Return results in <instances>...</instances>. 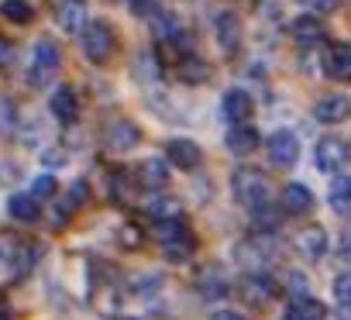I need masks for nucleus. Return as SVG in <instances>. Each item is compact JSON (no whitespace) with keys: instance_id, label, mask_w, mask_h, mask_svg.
<instances>
[{"instance_id":"27","label":"nucleus","mask_w":351,"mask_h":320,"mask_svg":"<svg viewBox=\"0 0 351 320\" xmlns=\"http://www.w3.org/2000/svg\"><path fill=\"white\" fill-rule=\"evenodd\" d=\"M152 32L158 35V38H180V21H176L172 14H155L152 18Z\"/></svg>"},{"instance_id":"5","label":"nucleus","mask_w":351,"mask_h":320,"mask_svg":"<svg viewBox=\"0 0 351 320\" xmlns=\"http://www.w3.org/2000/svg\"><path fill=\"white\" fill-rule=\"evenodd\" d=\"M83 38V52L90 62H107L114 52V32L107 21H86V28L80 32Z\"/></svg>"},{"instance_id":"23","label":"nucleus","mask_w":351,"mask_h":320,"mask_svg":"<svg viewBox=\"0 0 351 320\" xmlns=\"http://www.w3.org/2000/svg\"><path fill=\"white\" fill-rule=\"evenodd\" d=\"M138 180H141L148 190H162V186H165V180H169V169L158 162V158H148V162H141V166H138Z\"/></svg>"},{"instance_id":"19","label":"nucleus","mask_w":351,"mask_h":320,"mask_svg":"<svg viewBox=\"0 0 351 320\" xmlns=\"http://www.w3.org/2000/svg\"><path fill=\"white\" fill-rule=\"evenodd\" d=\"M252 114V97L245 93V90H228L224 93V117L231 121V124H238V121H245Z\"/></svg>"},{"instance_id":"9","label":"nucleus","mask_w":351,"mask_h":320,"mask_svg":"<svg viewBox=\"0 0 351 320\" xmlns=\"http://www.w3.org/2000/svg\"><path fill=\"white\" fill-rule=\"evenodd\" d=\"M269 155H272L276 166H296V158H300V138L293 131H276L269 138Z\"/></svg>"},{"instance_id":"1","label":"nucleus","mask_w":351,"mask_h":320,"mask_svg":"<svg viewBox=\"0 0 351 320\" xmlns=\"http://www.w3.org/2000/svg\"><path fill=\"white\" fill-rule=\"evenodd\" d=\"M152 234H155V241L162 245V251H165L172 262L190 258V255H193V248H197L193 231H190L180 217H162V221H155Z\"/></svg>"},{"instance_id":"32","label":"nucleus","mask_w":351,"mask_h":320,"mask_svg":"<svg viewBox=\"0 0 351 320\" xmlns=\"http://www.w3.org/2000/svg\"><path fill=\"white\" fill-rule=\"evenodd\" d=\"M83 200H86V186H83V183H76V186H73V193H66V200H62V214H73Z\"/></svg>"},{"instance_id":"25","label":"nucleus","mask_w":351,"mask_h":320,"mask_svg":"<svg viewBox=\"0 0 351 320\" xmlns=\"http://www.w3.org/2000/svg\"><path fill=\"white\" fill-rule=\"evenodd\" d=\"M0 14L11 18L14 25H28L32 21V4L28 0H4V4H0Z\"/></svg>"},{"instance_id":"29","label":"nucleus","mask_w":351,"mask_h":320,"mask_svg":"<svg viewBox=\"0 0 351 320\" xmlns=\"http://www.w3.org/2000/svg\"><path fill=\"white\" fill-rule=\"evenodd\" d=\"M14 124H18V103L11 97H0V134L14 131Z\"/></svg>"},{"instance_id":"11","label":"nucleus","mask_w":351,"mask_h":320,"mask_svg":"<svg viewBox=\"0 0 351 320\" xmlns=\"http://www.w3.org/2000/svg\"><path fill=\"white\" fill-rule=\"evenodd\" d=\"M296 248L306 262H320L327 255V231L324 227H303L296 234Z\"/></svg>"},{"instance_id":"26","label":"nucleus","mask_w":351,"mask_h":320,"mask_svg":"<svg viewBox=\"0 0 351 320\" xmlns=\"http://www.w3.org/2000/svg\"><path fill=\"white\" fill-rule=\"evenodd\" d=\"M145 210H148L155 221H162V217H180V204L169 200V197H155V200H148Z\"/></svg>"},{"instance_id":"36","label":"nucleus","mask_w":351,"mask_h":320,"mask_svg":"<svg viewBox=\"0 0 351 320\" xmlns=\"http://www.w3.org/2000/svg\"><path fill=\"white\" fill-rule=\"evenodd\" d=\"M121 320H131V317H121Z\"/></svg>"},{"instance_id":"10","label":"nucleus","mask_w":351,"mask_h":320,"mask_svg":"<svg viewBox=\"0 0 351 320\" xmlns=\"http://www.w3.org/2000/svg\"><path fill=\"white\" fill-rule=\"evenodd\" d=\"M138 141H141V131H138L134 121L117 117V121L107 127V145H110L114 151H131V148H138Z\"/></svg>"},{"instance_id":"21","label":"nucleus","mask_w":351,"mask_h":320,"mask_svg":"<svg viewBox=\"0 0 351 320\" xmlns=\"http://www.w3.org/2000/svg\"><path fill=\"white\" fill-rule=\"evenodd\" d=\"M238 42H241V28H238V18L234 14H221L217 18V45L231 56L234 49H238Z\"/></svg>"},{"instance_id":"33","label":"nucleus","mask_w":351,"mask_h":320,"mask_svg":"<svg viewBox=\"0 0 351 320\" xmlns=\"http://www.w3.org/2000/svg\"><path fill=\"white\" fill-rule=\"evenodd\" d=\"M158 289H162V275H141V282H138V293H141V296L158 293Z\"/></svg>"},{"instance_id":"2","label":"nucleus","mask_w":351,"mask_h":320,"mask_svg":"<svg viewBox=\"0 0 351 320\" xmlns=\"http://www.w3.org/2000/svg\"><path fill=\"white\" fill-rule=\"evenodd\" d=\"M231 193H234V200H238L241 207L258 210V207L269 204V180H265L258 169L241 166V169H234V176H231Z\"/></svg>"},{"instance_id":"28","label":"nucleus","mask_w":351,"mask_h":320,"mask_svg":"<svg viewBox=\"0 0 351 320\" xmlns=\"http://www.w3.org/2000/svg\"><path fill=\"white\" fill-rule=\"evenodd\" d=\"M334 299H337V306H341L344 313H351V269L334 279Z\"/></svg>"},{"instance_id":"14","label":"nucleus","mask_w":351,"mask_h":320,"mask_svg":"<svg viewBox=\"0 0 351 320\" xmlns=\"http://www.w3.org/2000/svg\"><path fill=\"white\" fill-rule=\"evenodd\" d=\"M224 141H228V148H231L234 155H248V151L258 148V131H255L252 124L238 121V124H231V131H228Z\"/></svg>"},{"instance_id":"17","label":"nucleus","mask_w":351,"mask_h":320,"mask_svg":"<svg viewBox=\"0 0 351 320\" xmlns=\"http://www.w3.org/2000/svg\"><path fill=\"white\" fill-rule=\"evenodd\" d=\"M310 207H313V193H310L303 183H289V186L282 190V210H286V214L296 217V214H306Z\"/></svg>"},{"instance_id":"35","label":"nucleus","mask_w":351,"mask_h":320,"mask_svg":"<svg viewBox=\"0 0 351 320\" xmlns=\"http://www.w3.org/2000/svg\"><path fill=\"white\" fill-rule=\"evenodd\" d=\"M210 320H245V313H238V310H217Z\"/></svg>"},{"instance_id":"15","label":"nucleus","mask_w":351,"mask_h":320,"mask_svg":"<svg viewBox=\"0 0 351 320\" xmlns=\"http://www.w3.org/2000/svg\"><path fill=\"white\" fill-rule=\"evenodd\" d=\"M241 293H245V299L248 303H269L272 296H276V282L265 275V272H252L245 282H241Z\"/></svg>"},{"instance_id":"7","label":"nucleus","mask_w":351,"mask_h":320,"mask_svg":"<svg viewBox=\"0 0 351 320\" xmlns=\"http://www.w3.org/2000/svg\"><path fill=\"white\" fill-rule=\"evenodd\" d=\"M90 21V11H86V0H59L56 4V25L69 35H80Z\"/></svg>"},{"instance_id":"20","label":"nucleus","mask_w":351,"mask_h":320,"mask_svg":"<svg viewBox=\"0 0 351 320\" xmlns=\"http://www.w3.org/2000/svg\"><path fill=\"white\" fill-rule=\"evenodd\" d=\"M8 214L21 224H32V221H38V200L32 193H14L8 200Z\"/></svg>"},{"instance_id":"34","label":"nucleus","mask_w":351,"mask_h":320,"mask_svg":"<svg viewBox=\"0 0 351 320\" xmlns=\"http://www.w3.org/2000/svg\"><path fill=\"white\" fill-rule=\"evenodd\" d=\"M14 42H8V38H0V69H4V66H11L14 62Z\"/></svg>"},{"instance_id":"22","label":"nucleus","mask_w":351,"mask_h":320,"mask_svg":"<svg viewBox=\"0 0 351 320\" xmlns=\"http://www.w3.org/2000/svg\"><path fill=\"white\" fill-rule=\"evenodd\" d=\"M327 200H330V210H334V214L348 217V214H351V176L334 180V186H330Z\"/></svg>"},{"instance_id":"12","label":"nucleus","mask_w":351,"mask_h":320,"mask_svg":"<svg viewBox=\"0 0 351 320\" xmlns=\"http://www.w3.org/2000/svg\"><path fill=\"white\" fill-rule=\"evenodd\" d=\"M324 317H327V306H324L320 299H313V296L300 293V296H293V299H289V306H286V317H282V320H324Z\"/></svg>"},{"instance_id":"16","label":"nucleus","mask_w":351,"mask_h":320,"mask_svg":"<svg viewBox=\"0 0 351 320\" xmlns=\"http://www.w3.org/2000/svg\"><path fill=\"white\" fill-rule=\"evenodd\" d=\"M324 66H327V76H330V79H351V42L334 45V49L327 52Z\"/></svg>"},{"instance_id":"4","label":"nucleus","mask_w":351,"mask_h":320,"mask_svg":"<svg viewBox=\"0 0 351 320\" xmlns=\"http://www.w3.org/2000/svg\"><path fill=\"white\" fill-rule=\"evenodd\" d=\"M351 162V148L341 138H320L313 145V166L320 173H344V166Z\"/></svg>"},{"instance_id":"8","label":"nucleus","mask_w":351,"mask_h":320,"mask_svg":"<svg viewBox=\"0 0 351 320\" xmlns=\"http://www.w3.org/2000/svg\"><path fill=\"white\" fill-rule=\"evenodd\" d=\"M165 155H169V162L180 166V169H197V166L204 162L200 145L190 141V138H172V141L165 145Z\"/></svg>"},{"instance_id":"30","label":"nucleus","mask_w":351,"mask_h":320,"mask_svg":"<svg viewBox=\"0 0 351 320\" xmlns=\"http://www.w3.org/2000/svg\"><path fill=\"white\" fill-rule=\"evenodd\" d=\"M300 8H306L313 18H320V14H330L334 8H337V0H296Z\"/></svg>"},{"instance_id":"18","label":"nucleus","mask_w":351,"mask_h":320,"mask_svg":"<svg viewBox=\"0 0 351 320\" xmlns=\"http://www.w3.org/2000/svg\"><path fill=\"white\" fill-rule=\"evenodd\" d=\"M49 107H52V114H56L62 124H69V121L76 117V93H73L69 86H59V90H52Z\"/></svg>"},{"instance_id":"13","label":"nucleus","mask_w":351,"mask_h":320,"mask_svg":"<svg viewBox=\"0 0 351 320\" xmlns=\"http://www.w3.org/2000/svg\"><path fill=\"white\" fill-rule=\"evenodd\" d=\"M289 35H293V42H296L300 49H313L317 42H324V25H320L313 14H306V18H296V21L289 25Z\"/></svg>"},{"instance_id":"3","label":"nucleus","mask_w":351,"mask_h":320,"mask_svg":"<svg viewBox=\"0 0 351 320\" xmlns=\"http://www.w3.org/2000/svg\"><path fill=\"white\" fill-rule=\"evenodd\" d=\"M62 66V52L52 38H38L35 42V52H32V62H28V83L32 86H45L52 83V76L59 73Z\"/></svg>"},{"instance_id":"24","label":"nucleus","mask_w":351,"mask_h":320,"mask_svg":"<svg viewBox=\"0 0 351 320\" xmlns=\"http://www.w3.org/2000/svg\"><path fill=\"white\" fill-rule=\"evenodd\" d=\"M207 76H210V66H207V62H200V59H193V56L180 62V79H183V83H204Z\"/></svg>"},{"instance_id":"6","label":"nucleus","mask_w":351,"mask_h":320,"mask_svg":"<svg viewBox=\"0 0 351 320\" xmlns=\"http://www.w3.org/2000/svg\"><path fill=\"white\" fill-rule=\"evenodd\" d=\"M313 117L320 124H344L351 117V97L348 93H327L313 103Z\"/></svg>"},{"instance_id":"31","label":"nucleus","mask_w":351,"mask_h":320,"mask_svg":"<svg viewBox=\"0 0 351 320\" xmlns=\"http://www.w3.org/2000/svg\"><path fill=\"white\" fill-rule=\"evenodd\" d=\"M52 193H56V180H52L49 173H45V176H35V183H32V197H35V200H38V197L45 200V197H52Z\"/></svg>"}]
</instances>
